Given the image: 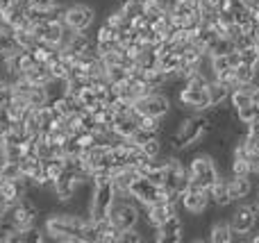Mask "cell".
<instances>
[{"instance_id":"cell-20","label":"cell","mask_w":259,"mask_h":243,"mask_svg":"<svg viewBox=\"0 0 259 243\" xmlns=\"http://www.w3.org/2000/svg\"><path fill=\"white\" fill-rule=\"evenodd\" d=\"M234 75H237L239 86L241 84H257V66H250V64H239L234 68Z\"/></svg>"},{"instance_id":"cell-35","label":"cell","mask_w":259,"mask_h":243,"mask_svg":"<svg viewBox=\"0 0 259 243\" xmlns=\"http://www.w3.org/2000/svg\"><path fill=\"white\" fill-rule=\"evenodd\" d=\"M14 127V121L9 118V114H7V109L5 107H0V139H3L5 134H7L9 130Z\"/></svg>"},{"instance_id":"cell-33","label":"cell","mask_w":259,"mask_h":243,"mask_svg":"<svg viewBox=\"0 0 259 243\" xmlns=\"http://www.w3.org/2000/svg\"><path fill=\"white\" fill-rule=\"evenodd\" d=\"M232 45H234V50H246V48H252V45H255V39H252L248 32H241V34L232 41Z\"/></svg>"},{"instance_id":"cell-30","label":"cell","mask_w":259,"mask_h":243,"mask_svg":"<svg viewBox=\"0 0 259 243\" xmlns=\"http://www.w3.org/2000/svg\"><path fill=\"white\" fill-rule=\"evenodd\" d=\"M228 68H232L228 62V55H211V71H214V75L228 71Z\"/></svg>"},{"instance_id":"cell-12","label":"cell","mask_w":259,"mask_h":243,"mask_svg":"<svg viewBox=\"0 0 259 243\" xmlns=\"http://www.w3.org/2000/svg\"><path fill=\"white\" fill-rule=\"evenodd\" d=\"M207 191H209L211 205H216V207H228V205L232 203V196H230V184H228V180H225L223 175H221Z\"/></svg>"},{"instance_id":"cell-2","label":"cell","mask_w":259,"mask_h":243,"mask_svg":"<svg viewBox=\"0 0 259 243\" xmlns=\"http://www.w3.org/2000/svg\"><path fill=\"white\" fill-rule=\"evenodd\" d=\"M107 218L116 230H132L141 221V205L132 198H114L112 207L107 212Z\"/></svg>"},{"instance_id":"cell-25","label":"cell","mask_w":259,"mask_h":243,"mask_svg":"<svg viewBox=\"0 0 259 243\" xmlns=\"http://www.w3.org/2000/svg\"><path fill=\"white\" fill-rule=\"evenodd\" d=\"M118 7H121V12L125 14L130 21L137 16H143V0H123Z\"/></svg>"},{"instance_id":"cell-15","label":"cell","mask_w":259,"mask_h":243,"mask_svg":"<svg viewBox=\"0 0 259 243\" xmlns=\"http://www.w3.org/2000/svg\"><path fill=\"white\" fill-rule=\"evenodd\" d=\"M23 77H25L30 84H34V86H48L50 82H53V75H50V71H48L46 64H34L30 71L23 73Z\"/></svg>"},{"instance_id":"cell-17","label":"cell","mask_w":259,"mask_h":243,"mask_svg":"<svg viewBox=\"0 0 259 243\" xmlns=\"http://www.w3.org/2000/svg\"><path fill=\"white\" fill-rule=\"evenodd\" d=\"M207 95H209L211 107H219V105H225L230 100V89L219 80H211L207 84Z\"/></svg>"},{"instance_id":"cell-22","label":"cell","mask_w":259,"mask_h":243,"mask_svg":"<svg viewBox=\"0 0 259 243\" xmlns=\"http://www.w3.org/2000/svg\"><path fill=\"white\" fill-rule=\"evenodd\" d=\"M234 112H237V118H239V121L246 123V125H250V123H255L257 118H259V105L250 103V105H243V107L234 109Z\"/></svg>"},{"instance_id":"cell-43","label":"cell","mask_w":259,"mask_h":243,"mask_svg":"<svg viewBox=\"0 0 259 243\" xmlns=\"http://www.w3.org/2000/svg\"><path fill=\"white\" fill-rule=\"evenodd\" d=\"M252 203H255V209H257V214H259V198H255Z\"/></svg>"},{"instance_id":"cell-42","label":"cell","mask_w":259,"mask_h":243,"mask_svg":"<svg viewBox=\"0 0 259 243\" xmlns=\"http://www.w3.org/2000/svg\"><path fill=\"white\" fill-rule=\"evenodd\" d=\"M252 103L259 105V89H257V86H255V89H252Z\"/></svg>"},{"instance_id":"cell-21","label":"cell","mask_w":259,"mask_h":243,"mask_svg":"<svg viewBox=\"0 0 259 243\" xmlns=\"http://www.w3.org/2000/svg\"><path fill=\"white\" fill-rule=\"evenodd\" d=\"M180 62H182V57L178 53H166V55H159V66L157 68H161L168 75H175L180 68Z\"/></svg>"},{"instance_id":"cell-27","label":"cell","mask_w":259,"mask_h":243,"mask_svg":"<svg viewBox=\"0 0 259 243\" xmlns=\"http://www.w3.org/2000/svg\"><path fill=\"white\" fill-rule=\"evenodd\" d=\"M77 100H80V105H82L84 109H94V107H98V105H103V103L98 100V95H96L94 86H87V89L80 93V98H77Z\"/></svg>"},{"instance_id":"cell-5","label":"cell","mask_w":259,"mask_h":243,"mask_svg":"<svg viewBox=\"0 0 259 243\" xmlns=\"http://www.w3.org/2000/svg\"><path fill=\"white\" fill-rule=\"evenodd\" d=\"M96 23V9L84 3H71L64 9V25L73 32H89Z\"/></svg>"},{"instance_id":"cell-36","label":"cell","mask_w":259,"mask_h":243,"mask_svg":"<svg viewBox=\"0 0 259 243\" xmlns=\"http://www.w3.org/2000/svg\"><path fill=\"white\" fill-rule=\"evenodd\" d=\"M5 155H7V162H21L23 145H5Z\"/></svg>"},{"instance_id":"cell-29","label":"cell","mask_w":259,"mask_h":243,"mask_svg":"<svg viewBox=\"0 0 259 243\" xmlns=\"http://www.w3.org/2000/svg\"><path fill=\"white\" fill-rule=\"evenodd\" d=\"M127 80V68L125 66H107V82L109 84H118V82Z\"/></svg>"},{"instance_id":"cell-47","label":"cell","mask_w":259,"mask_h":243,"mask_svg":"<svg viewBox=\"0 0 259 243\" xmlns=\"http://www.w3.org/2000/svg\"><path fill=\"white\" fill-rule=\"evenodd\" d=\"M0 107H3V103H0Z\"/></svg>"},{"instance_id":"cell-4","label":"cell","mask_w":259,"mask_h":243,"mask_svg":"<svg viewBox=\"0 0 259 243\" xmlns=\"http://www.w3.org/2000/svg\"><path fill=\"white\" fill-rule=\"evenodd\" d=\"M209 191L205 186H200L198 182L189 180V186L180 193V207L189 214V216H202L209 209Z\"/></svg>"},{"instance_id":"cell-10","label":"cell","mask_w":259,"mask_h":243,"mask_svg":"<svg viewBox=\"0 0 259 243\" xmlns=\"http://www.w3.org/2000/svg\"><path fill=\"white\" fill-rule=\"evenodd\" d=\"M64 32H66V25H64V21L32 23V34L36 36V41H44V43L53 45V48H59Z\"/></svg>"},{"instance_id":"cell-9","label":"cell","mask_w":259,"mask_h":243,"mask_svg":"<svg viewBox=\"0 0 259 243\" xmlns=\"http://www.w3.org/2000/svg\"><path fill=\"white\" fill-rule=\"evenodd\" d=\"M164 186L170 191V193H182L189 186V171L187 164L182 162V157L175 155L168 164H166V175H164Z\"/></svg>"},{"instance_id":"cell-31","label":"cell","mask_w":259,"mask_h":243,"mask_svg":"<svg viewBox=\"0 0 259 243\" xmlns=\"http://www.w3.org/2000/svg\"><path fill=\"white\" fill-rule=\"evenodd\" d=\"M216 80H219V82H223V84L228 86L230 91H232V89H237V86H239L237 75H234V68H228V71L219 73V75H216Z\"/></svg>"},{"instance_id":"cell-34","label":"cell","mask_w":259,"mask_h":243,"mask_svg":"<svg viewBox=\"0 0 259 243\" xmlns=\"http://www.w3.org/2000/svg\"><path fill=\"white\" fill-rule=\"evenodd\" d=\"M239 53H241L243 64H250V66H257L259 64V53H257L255 45H252V48H246V50H239Z\"/></svg>"},{"instance_id":"cell-44","label":"cell","mask_w":259,"mask_h":243,"mask_svg":"<svg viewBox=\"0 0 259 243\" xmlns=\"http://www.w3.org/2000/svg\"><path fill=\"white\" fill-rule=\"evenodd\" d=\"M0 9H3V3H0Z\"/></svg>"},{"instance_id":"cell-19","label":"cell","mask_w":259,"mask_h":243,"mask_svg":"<svg viewBox=\"0 0 259 243\" xmlns=\"http://www.w3.org/2000/svg\"><path fill=\"white\" fill-rule=\"evenodd\" d=\"M25 100H27L30 107H46V105H50V95H48V91H46V86H34L32 84V89L27 91Z\"/></svg>"},{"instance_id":"cell-45","label":"cell","mask_w":259,"mask_h":243,"mask_svg":"<svg viewBox=\"0 0 259 243\" xmlns=\"http://www.w3.org/2000/svg\"><path fill=\"white\" fill-rule=\"evenodd\" d=\"M257 89H259V82H257Z\"/></svg>"},{"instance_id":"cell-23","label":"cell","mask_w":259,"mask_h":243,"mask_svg":"<svg viewBox=\"0 0 259 243\" xmlns=\"http://www.w3.org/2000/svg\"><path fill=\"white\" fill-rule=\"evenodd\" d=\"M12 36L21 50H32V45L36 43V36L32 34V30H14Z\"/></svg>"},{"instance_id":"cell-1","label":"cell","mask_w":259,"mask_h":243,"mask_svg":"<svg viewBox=\"0 0 259 243\" xmlns=\"http://www.w3.org/2000/svg\"><path fill=\"white\" fill-rule=\"evenodd\" d=\"M89 216H80V214H50L44 223V230L50 239L62 241V243H82V225L87 223Z\"/></svg>"},{"instance_id":"cell-46","label":"cell","mask_w":259,"mask_h":243,"mask_svg":"<svg viewBox=\"0 0 259 243\" xmlns=\"http://www.w3.org/2000/svg\"><path fill=\"white\" fill-rule=\"evenodd\" d=\"M257 198H259V191H257Z\"/></svg>"},{"instance_id":"cell-28","label":"cell","mask_w":259,"mask_h":243,"mask_svg":"<svg viewBox=\"0 0 259 243\" xmlns=\"http://www.w3.org/2000/svg\"><path fill=\"white\" fill-rule=\"evenodd\" d=\"M230 50H234V45H232V41L228 39V36H219V39L211 43V48H209V55H228Z\"/></svg>"},{"instance_id":"cell-8","label":"cell","mask_w":259,"mask_h":243,"mask_svg":"<svg viewBox=\"0 0 259 243\" xmlns=\"http://www.w3.org/2000/svg\"><path fill=\"white\" fill-rule=\"evenodd\" d=\"M134 107H137V112L143 114V116L164 118L166 114L173 109V105H170V98L164 93V91H150L148 95L139 98L137 103H134Z\"/></svg>"},{"instance_id":"cell-40","label":"cell","mask_w":259,"mask_h":243,"mask_svg":"<svg viewBox=\"0 0 259 243\" xmlns=\"http://www.w3.org/2000/svg\"><path fill=\"white\" fill-rule=\"evenodd\" d=\"M241 3L246 5L248 9H257V7H259V0H241Z\"/></svg>"},{"instance_id":"cell-13","label":"cell","mask_w":259,"mask_h":243,"mask_svg":"<svg viewBox=\"0 0 259 243\" xmlns=\"http://www.w3.org/2000/svg\"><path fill=\"white\" fill-rule=\"evenodd\" d=\"M228 184H230V196H232V203H234V200H246V198H250L252 189H255V184H252L250 175H248V177L230 175Z\"/></svg>"},{"instance_id":"cell-18","label":"cell","mask_w":259,"mask_h":243,"mask_svg":"<svg viewBox=\"0 0 259 243\" xmlns=\"http://www.w3.org/2000/svg\"><path fill=\"white\" fill-rule=\"evenodd\" d=\"M94 41L96 39H94V36H89V32H73L68 45H66V48H62V50H71L73 55H80V53H84V50L89 48Z\"/></svg>"},{"instance_id":"cell-6","label":"cell","mask_w":259,"mask_h":243,"mask_svg":"<svg viewBox=\"0 0 259 243\" xmlns=\"http://www.w3.org/2000/svg\"><path fill=\"white\" fill-rule=\"evenodd\" d=\"M230 227L234 234H257L259 232V214L255 209V203L241 205L230 216ZM252 239V236H250Z\"/></svg>"},{"instance_id":"cell-11","label":"cell","mask_w":259,"mask_h":243,"mask_svg":"<svg viewBox=\"0 0 259 243\" xmlns=\"http://www.w3.org/2000/svg\"><path fill=\"white\" fill-rule=\"evenodd\" d=\"M152 234H155L152 239L157 243H178L182 241V234H184V221L180 218V214H175V216L166 218L159 227H155Z\"/></svg>"},{"instance_id":"cell-7","label":"cell","mask_w":259,"mask_h":243,"mask_svg":"<svg viewBox=\"0 0 259 243\" xmlns=\"http://www.w3.org/2000/svg\"><path fill=\"white\" fill-rule=\"evenodd\" d=\"M114 189H112V182L109 184H98V186H91V198H89V212L87 216L91 221H103L107 218V212L114 203Z\"/></svg>"},{"instance_id":"cell-37","label":"cell","mask_w":259,"mask_h":243,"mask_svg":"<svg viewBox=\"0 0 259 243\" xmlns=\"http://www.w3.org/2000/svg\"><path fill=\"white\" fill-rule=\"evenodd\" d=\"M12 207H14V205L9 203V198H7V196H3V193H0V218H3V216H7V214H9V209H12Z\"/></svg>"},{"instance_id":"cell-14","label":"cell","mask_w":259,"mask_h":243,"mask_svg":"<svg viewBox=\"0 0 259 243\" xmlns=\"http://www.w3.org/2000/svg\"><path fill=\"white\" fill-rule=\"evenodd\" d=\"M207 241L211 243H232L234 241V232L230 227V221H219L214 225H209L207 230Z\"/></svg>"},{"instance_id":"cell-3","label":"cell","mask_w":259,"mask_h":243,"mask_svg":"<svg viewBox=\"0 0 259 243\" xmlns=\"http://www.w3.org/2000/svg\"><path fill=\"white\" fill-rule=\"evenodd\" d=\"M187 171H189V180L198 182V184L205 186V189H209L221 177L219 166H216L214 157H211L209 153H196L187 162Z\"/></svg>"},{"instance_id":"cell-16","label":"cell","mask_w":259,"mask_h":243,"mask_svg":"<svg viewBox=\"0 0 259 243\" xmlns=\"http://www.w3.org/2000/svg\"><path fill=\"white\" fill-rule=\"evenodd\" d=\"M257 84H241L237 86V89L230 91V107L232 109H239L243 107V105H250L252 103V89H255Z\"/></svg>"},{"instance_id":"cell-39","label":"cell","mask_w":259,"mask_h":243,"mask_svg":"<svg viewBox=\"0 0 259 243\" xmlns=\"http://www.w3.org/2000/svg\"><path fill=\"white\" fill-rule=\"evenodd\" d=\"M57 0H30L32 7H53Z\"/></svg>"},{"instance_id":"cell-41","label":"cell","mask_w":259,"mask_h":243,"mask_svg":"<svg viewBox=\"0 0 259 243\" xmlns=\"http://www.w3.org/2000/svg\"><path fill=\"white\" fill-rule=\"evenodd\" d=\"M5 162H7V155H5V143L0 139V164H5Z\"/></svg>"},{"instance_id":"cell-38","label":"cell","mask_w":259,"mask_h":243,"mask_svg":"<svg viewBox=\"0 0 259 243\" xmlns=\"http://www.w3.org/2000/svg\"><path fill=\"white\" fill-rule=\"evenodd\" d=\"M228 62H230V66H232V68H237L239 64H241V53H239V50H230V53H228Z\"/></svg>"},{"instance_id":"cell-32","label":"cell","mask_w":259,"mask_h":243,"mask_svg":"<svg viewBox=\"0 0 259 243\" xmlns=\"http://www.w3.org/2000/svg\"><path fill=\"white\" fill-rule=\"evenodd\" d=\"M143 241H146V236L141 234L139 227H132V230L121 232V243H143Z\"/></svg>"},{"instance_id":"cell-24","label":"cell","mask_w":259,"mask_h":243,"mask_svg":"<svg viewBox=\"0 0 259 243\" xmlns=\"http://www.w3.org/2000/svg\"><path fill=\"white\" fill-rule=\"evenodd\" d=\"M141 150H143V155H146V157L155 159L157 155H161V150H164V139H161L159 134L152 136V139H148L146 143L141 145Z\"/></svg>"},{"instance_id":"cell-26","label":"cell","mask_w":259,"mask_h":243,"mask_svg":"<svg viewBox=\"0 0 259 243\" xmlns=\"http://www.w3.org/2000/svg\"><path fill=\"white\" fill-rule=\"evenodd\" d=\"M0 175H3V180H18V177L23 175L21 164L18 162H5L3 166H0Z\"/></svg>"}]
</instances>
